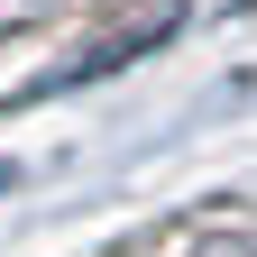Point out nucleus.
Instances as JSON below:
<instances>
[{
    "instance_id": "nucleus-1",
    "label": "nucleus",
    "mask_w": 257,
    "mask_h": 257,
    "mask_svg": "<svg viewBox=\"0 0 257 257\" xmlns=\"http://www.w3.org/2000/svg\"><path fill=\"white\" fill-rule=\"evenodd\" d=\"M110 257H257V211H193V220H166V230L128 239Z\"/></svg>"
},
{
    "instance_id": "nucleus-2",
    "label": "nucleus",
    "mask_w": 257,
    "mask_h": 257,
    "mask_svg": "<svg viewBox=\"0 0 257 257\" xmlns=\"http://www.w3.org/2000/svg\"><path fill=\"white\" fill-rule=\"evenodd\" d=\"M92 10H110V0H0V55H28L64 37V28H83Z\"/></svg>"
}]
</instances>
